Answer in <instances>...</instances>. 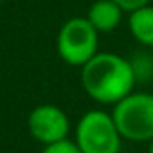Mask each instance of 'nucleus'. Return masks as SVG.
I'll return each mask as SVG.
<instances>
[{"label":"nucleus","mask_w":153,"mask_h":153,"mask_svg":"<svg viewBox=\"0 0 153 153\" xmlns=\"http://www.w3.org/2000/svg\"><path fill=\"white\" fill-rule=\"evenodd\" d=\"M0 2H2V0H0Z\"/></svg>","instance_id":"9b49d317"},{"label":"nucleus","mask_w":153,"mask_h":153,"mask_svg":"<svg viewBox=\"0 0 153 153\" xmlns=\"http://www.w3.org/2000/svg\"><path fill=\"white\" fill-rule=\"evenodd\" d=\"M110 114L123 139L133 142L153 139V94L133 90L117 101Z\"/></svg>","instance_id":"f03ea898"},{"label":"nucleus","mask_w":153,"mask_h":153,"mask_svg":"<svg viewBox=\"0 0 153 153\" xmlns=\"http://www.w3.org/2000/svg\"><path fill=\"white\" fill-rule=\"evenodd\" d=\"M56 51L67 65L81 68L99 52V33L85 16H72L58 31Z\"/></svg>","instance_id":"20e7f679"},{"label":"nucleus","mask_w":153,"mask_h":153,"mask_svg":"<svg viewBox=\"0 0 153 153\" xmlns=\"http://www.w3.org/2000/svg\"><path fill=\"white\" fill-rule=\"evenodd\" d=\"M40 153H81V149L76 146L74 140L65 139V140H59V142L43 146V149H42Z\"/></svg>","instance_id":"6e6552de"},{"label":"nucleus","mask_w":153,"mask_h":153,"mask_svg":"<svg viewBox=\"0 0 153 153\" xmlns=\"http://www.w3.org/2000/svg\"><path fill=\"white\" fill-rule=\"evenodd\" d=\"M27 130L36 142L47 146L68 139L70 121L59 106L52 103H43L31 110L27 117Z\"/></svg>","instance_id":"39448f33"},{"label":"nucleus","mask_w":153,"mask_h":153,"mask_svg":"<svg viewBox=\"0 0 153 153\" xmlns=\"http://www.w3.org/2000/svg\"><path fill=\"white\" fill-rule=\"evenodd\" d=\"M148 153H153V139L148 142Z\"/></svg>","instance_id":"9d476101"},{"label":"nucleus","mask_w":153,"mask_h":153,"mask_svg":"<svg viewBox=\"0 0 153 153\" xmlns=\"http://www.w3.org/2000/svg\"><path fill=\"white\" fill-rule=\"evenodd\" d=\"M74 142L81 153H119L123 137L106 110H88L74 130Z\"/></svg>","instance_id":"7ed1b4c3"},{"label":"nucleus","mask_w":153,"mask_h":153,"mask_svg":"<svg viewBox=\"0 0 153 153\" xmlns=\"http://www.w3.org/2000/svg\"><path fill=\"white\" fill-rule=\"evenodd\" d=\"M126 11L114 0H96L90 4L85 18L92 24V27L103 34V33H112L115 31L123 20H124Z\"/></svg>","instance_id":"423d86ee"},{"label":"nucleus","mask_w":153,"mask_h":153,"mask_svg":"<svg viewBox=\"0 0 153 153\" xmlns=\"http://www.w3.org/2000/svg\"><path fill=\"white\" fill-rule=\"evenodd\" d=\"M130 34L142 45L153 47V6L151 2L126 13Z\"/></svg>","instance_id":"0eeeda50"},{"label":"nucleus","mask_w":153,"mask_h":153,"mask_svg":"<svg viewBox=\"0 0 153 153\" xmlns=\"http://www.w3.org/2000/svg\"><path fill=\"white\" fill-rule=\"evenodd\" d=\"M135 65L115 52H97L81 67V87L99 105H115L135 90Z\"/></svg>","instance_id":"f257e3e1"},{"label":"nucleus","mask_w":153,"mask_h":153,"mask_svg":"<svg viewBox=\"0 0 153 153\" xmlns=\"http://www.w3.org/2000/svg\"><path fill=\"white\" fill-rule=\"evenodd\" d=\"M114 2H117L126 13H130V11H133V9H137V7H140V6H146V4H149L151 0H114Z\"/></svg>","instance_id":"1a4fd4ad"}]
</instances>
